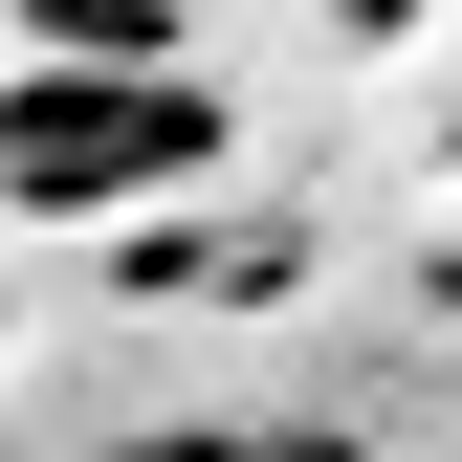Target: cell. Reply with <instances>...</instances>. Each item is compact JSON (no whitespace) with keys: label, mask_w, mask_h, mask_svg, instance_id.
I'll return each instance as SVG.
<instances>
[{"label":"cell","mask_w":462,"mask_h":462,"mask_svg":"<svg viewBox=\"0 0 462 462\" xmlns=\"http://www.w3.org/2000/svg\"><path fill=\"white\" fill-rule=\"evenodd\" d=\"M199 154H220V110L154 67V44H133V67L44 44V67L0 88V199H23V220H133V199H177Z\"/></svg>","instance_id":"cell-1"},{"label":"cell","mask_w":462,"mask_h":462,"mask_svg":"<svg viewBox=\"0 0 462 462\" xmlns=\"http://www.w3.org/2000/svg\"><path fill=\"white\" fill-rule=\"evenodd\" d=\"M44 44H88V67H133V44H154V0H44Z\"/></svg>","instance_id":"cell-2"},{"label":"cell","mask_w":462,"mask_h":462,"mask_svg":"<svg viewBox=\"0 0 462 462\" xmlns=\"http://www.w3.org/2000/svg\"><path fill=\"white\" fill-rule=\"evenodd\" d=\"M110 462H330V440H110Z\"/></svg>","instance_id":"cell-3"}]
</instances>
